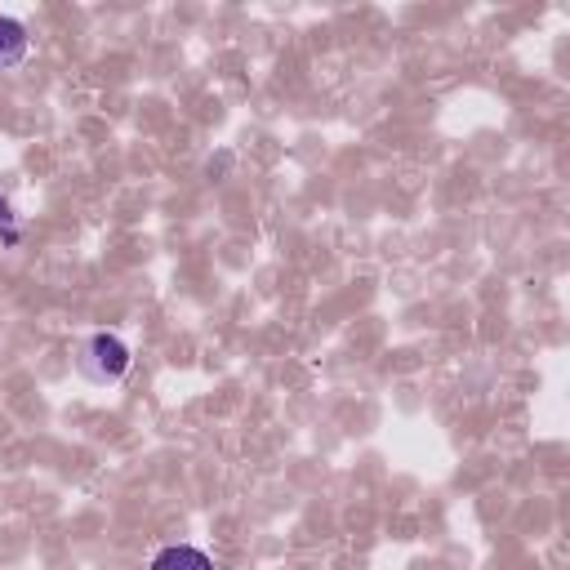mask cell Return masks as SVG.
<instances>
[{
    "instance_id": "obj_1",
    "label": "cell",
    "mask_w": 570,
    "mask_h": 570,
    "mask_svg": "<svg viewBox=\"0 0 570 570\" xmlns=\"http://www.w3.org/2000/svg\"><path fill=\"white\" fill-rule=\"evenodd\" d=\"M76 370H80V379H89L98 387H111L129 374V343L120 334L98 330L76 347Z\"/></svg>"
},
{
    "instance_id": "obj_2",
    "label": "cell",
    "mask_w": 570,
    "mask_h": 570,
    "mask_svg": "<svg viewBox=\"0 0 570 570\" xmlns=\"http://www.w3.org/2000/svg\"><path fill=\"white\" fill-rule=\"evenodd\" d=\"M147 570H218V566H214V557H209L205 548L169 543V548H160V552L151 557V566H147Z\"/></svg>"
},
{
    "instance_id": "obj_3",
    "label": "cell",
    "mask_w": 570,
    "mask_h": 570,
    "mask_svg": "<svg viewBox=\"0 0 570 570\" xmlns=\"http://www.w3.org/2000/svg\"><path fill=\"white\" fill-rule=\"evenodd\" d=\"M27 49H31V36H27V27H22L18 18L0 13V71H13V67L27 58Z\"/></svg>"
},
{
    "instance_id": "obj_4",
    "label": "cell",
    "mask_w": 570,
    "mask_h": 570,
    "mask_svg": "<svg viewBox=\"0 0 570 570\" xmlns=\"http://www.w3.org/2000/svg\"><path fill=\"white\" fill-rule=\"evenodd\" d=\"M22 245V218L9 205V196H0V249H18Z\"/></svg>"
}]
</instances>
